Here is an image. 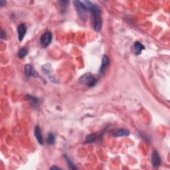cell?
Here are the masks:
<instances>
[{
  "label": "cell",
  "mask_w": 170,
  "mask_h": 170,
  "mask_svg": "<svg viewBox=\"0 0 170 170\" xmlns=\"http://www.w3.org/2000/svg\"><path fill=\"white\" fill-rule=\"evenodd\" d=\"M27 32V27L25 24H20L17 27V33H18V39L19 41H22L25 35Z\"/></svg>",
  "instance_id": "5"
},
{
  "label": "cell",
  "mask_w": 170,
  "mask_h": 170,
  "mask_svg": "<svg viewBox=\"0 0 170 170\" xmlns=\"http://www.w3.org/2000/svg\"><path fill=\"white\" fill-rule=\"evenodd\" d=\"M34 133H35V136L37 142H39V144L42 145L43 144V140H42V136L41 134V129L39 126H36L35 127L34 130Z\"/></svg>",
  "instance_id": "8"
},
{
  "label": "cell",
  "mask_w": 170,
  "mask_h": 170,
  "mask_svg": "<svg viewBox=\"0 0 170 170\" xmlns=\"http://www.w3.org/2000/svg\"><path fill=\"white\" fill-rule=\"evenodd\" d=\"M6 1H3V0H1V1H0V6H1V7L6 6Z\"/></svg>",
  "instance_id": "18"
},
{
  "label": "cell",
  "mask_w": 170,
  "mask_h": 170,
  "mask_svg": "<svg viewBox=\"0 0 170 170\" xmlns=\"http://www.w3.org/2000/svg\"><path fill=\"white\" fill-rule=\"evenodd\" d=\"M47 143H48L50 145L54 144L55 142V137L54 134L50 133L48 135V136H47Z\"/></svg>",
  "instance_id": "15"
},
{
  "label": "cell",
  "mask_w": 170,
  "mask_h": 170,
  "mask_svg": "<svg viewBox=\"0 0 170 170\" xmlns=\"http://www.w3.org/2000/svg\"><path fill=\"white\" fill-rule=\"evenodd\" d=\"M27 52H28V50L25 48H21L18 51V56L19 58H23V57H25L27 55Z\"/></svg>",
  "instance_id": "14"
},
{
  "label": "cell",
  "mask_w": 170,
  "mask_h": 170,
  "mask_svg": "<svg viewBox=\"0 0 170 170\" xmlns=\"http://www.w3.org/2000/svg\"><path fill=\"white\" fill-rule=\"evenodd\" d=\"M52 33L50 31H45V33L41 36L40 38V42L42 47L46 48L48 47L52 41Z\"/></svg>",
  "instance_id": "4"
},
{
  "label": "cell",
  "mask_w": 170,
  "mask_h": 170,
  "mask_svg": "<svg viewBox=\"0 0 170 170\" xmlns=\"http://www.w3.org/2000/svg\"><path fill=\"white\" fill-rule=\"evenodd\" d=\"M96 134H90L88 136L86 137V141L84 142L86 144H90V143H92V142H94L95 141V140H96Z\"/></svg>",
  "instance_id": "13"
},
{
  "label": "cell",
  "mask_w": 170,
  "mask_h": 170,
  "mask_svg": "<svg viewBox=\"0 0 170 170\" xmlns=\"http://www.w3.org/2000/svg\"><path fill=\"white\" fill-rule=\"evenodd\" d=\"M152 163L154 167H157L159 166L161 164V158L160 156H159L158 152L156 150H154L153 152L152 156Z\"/></svg>",
  "instance_id": "6"
},
{
  "label": "cell",
  "mask_w": 170,
  "mask_h": 170,
  "mask_svg": "<svg viewBox=\"0 0 170 170\" xmlns=\"http://www.w3.org/2000/svg\"><path fill=\"white\" fill-rule=\"evenodd\" d=\"M74 6L77 10V13H78L79 17L82 20H86V13L88 12V10L84 6V5L82 3V1H74Z\"/></svg>",
  "instance_id": "3"
},
{
  "label": "cell",
  "mask_w": 170,
  "mask_h": 170,
  "mask_svg": "<svg viewBox=\"0 0 170 170\" xmlns=\"http://www.w3.org/2000/svg\"><path fill=\"white\" fill-rule=\"evenodd\" d=\"M25 73L27 76H37L35 72L33 67L30 64H26L25 66Z\"/></svg>",
  "instance_id": "9"
},
{
  "label": "cell",
  "mask_w": 170,
  "mask_h": 170,
  "mask_svg": "<svg viewBox=\"0 0 170 170\" xmlns=\"http://www.w3.org/2000/svg\"><path fill=\"white\" fill-rule=\"evenodd\" d=\"M109 63H110V61H109V59L108 57L104 55L102 57V64H101V69H100V73L101 74H103L105 70L108 67V66L109 65Z\"/></svg>",
  "instance_id": "7"
},
{
  "label": "cell",
  "mask_w": 170,
  "mask_h": 170,
  "mask_svg": "<svg viewBox=\"0 0 170 170\" xmlns=\"http://www.w3.org/2000/svg\"><path fill=\"white\" fill-rule=\"evenodd\" d=\"M145 49L144 46L142 45L140 42H136L134 45V52L136 55L140 54L142 51Z\"/></svg>",
  "instance_id": "11"
},
{
  "label": "cell",
  "mask_w": 170,
  "mask_h": 170,
  "mask_svg": "<svg viewBox=\"0 0 170 170\" xmlns=\"http://www.w3.org/2000/svg\"><path fill=\"white\" fill-rule=\"evenodd\" d=\"M60 169V167H57V166H52V167H51V169Z\"/></svg>",
  "instance_id": "19"
},
{
  "label": "cell",
  "mask_w": 170,
  "mask_h": 170,
  "mask_svg": "<svg viewBox=\"0 0 170 170\" xmlns=\"http://www.w3.org/2000/svg\"><path fill=\"white\" fill-rule=\"evenodd\" d=\"M79 81L81 83L86 85V86L93 87L96 84L97 79L91 73H86L79 79Z\"/></svg>",
  "instance_id": "2"
},
{
  "label": "cell",
  "mask_w": 170,
  "mask_h": 170,
  "mask_svg": "<svg viewBox=\"0 0 170 170\" xmlns=\"http://www.w3.org/2000/svg\"><path fill=\"white\" fill-rule=\"evenodd\" d=\"M65 158H66V160L67 162V164H68V166L70 169H76V167H75V166H74V165L72 163L69 158H68V157H67V156H65Z\"/></svg>",
  "instance_id": "16"
},
{
  "label": "cell",
  "mask_w": 170,
  "mask_h": 170,
  "mask_svg": "<svg viewBox=\"0 0 170 170\" xmlns=\"http://www.w3.org/2000/svg\"><path fill=\"white\" fill-rule=\"evenodd\" d=\"M113 136L115 137H122V136H129L130 132L126 129H120L118 130L114 131L113 133Z\"/></svg>",
  "instance_id": "10"
},
{
  "label": "cell",
  "mask_w": 170,
  "mask_h": 170,
  "mask_svg": "<svg viewBox=\"0 0 170 170\" xmlns=\"http://www.w3.org/2000/svg\"><path fill=\"white\" fill-rule=\"evenodd\" d=\"M82 3L86 7L88 11L91 12L92 17V27L94 31L99 32L101 30L102 25V20L101 17V9L99 7L89 1H84Z\"/></svg>",
  "instance_id": "1"
},
{
  "label": "cell",
  "mask_w": 170,
  "mask_h": 170,
  "mask_svg": "<svg viewBox=\"0 0 170 170\" xmlns=\"http://www.w3.org/2000/svg\"><path fill=\"white\" fill-rule=\"evenodd\" d=\"M27 98H28L30 103L31 104L32 106H33V107H37L39 106V101L36 97L27 95Z\"/></svg>",
  "instance_id": "12"
},
{
  "label": "cell",
  "mask_w": 170,
  "mask_h": 170,
  "mask_svg": "<svg viewBox=\"0 0 170 170\" xmlns=\"http://www.w3.org/2000/svg\"><path fill=\"white\" fill-rule=\"evenodd\" d=\"M1 37L2 39H5L6 38V34L5 33L3 29H1Z\"/></svg>",
  "instance_id": "17"
}]
</instances>
